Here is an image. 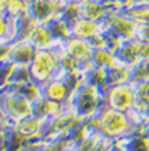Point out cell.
Wrapping results in <instances>:
<instances>
[{
    "label": "cell",
    "instance_id": "25",
    "mask_svg": "<svg viewBox=\"0 0 149 151\" xmlns=\"http://www.w3.org/2000/svg\"><path fill=\"white\" fill-rule=\"evenodd\" d=\"M149 81V60H141L133 67L131 84H139Z\"/></svg>",
    "mask_w": 149,
    "mask_h": 151
},
{
    "label": "cell",
    "instance_id": "13",
    "mask_svg": "<svg viewBox=\"0 0 149 151\" xmlns=\"http://www.w3.org/2000/svg\"><path fill=\"white\" fill-rule=\"evenodd\" d=\"M27 39L38 50H41V49H53L59 42L53 35L50 27L48 24H43V22H38L34 27V29L29 32Z\"/></svg>",
    "mask_w": 149,
    "mask_h": 151
},
{
    "label": "cell",
    "instance_id": "34",
    "mask_svg": "<svg viewBox=\"0 0 149 151\" xmlns=\"http://www.w3.org/2000/svg\"><path fill=\"white\" fill-rule=\"evenodd\" d=\"M64 3H84L85 0H63Z\"/></svg>",
    "mask_w": 149,
    "mask_h": 151
},
{
    "label": "cell",
    "instance_id": "35",
    "mask_svg": "<svg viewBox=\"0 0 149 151\" xmlns=\"http://www.w3.org/2000/svg\"><path fill=\"white\" fill-rule=\"evenodd\" d=\"M64 151H78V148H77V147H75L74 144H71V146H68Z\"/></svg>",
    "mask_w": 149,
    "mask_h": 151
},
{
    "label": "cell",
    "instance_id": "1",
    "mask_svg": "<svg viewBox=\"0 0 149 151\" xmlns=\"http://www.w3.org/2000/svg\"><path fill=\"white\" fill-rule=\"evenodd\" d=\"M88 120L92 124V127L96 132H99L103 137L114 141L124 140L130 137L134 132H137V127L130 113L116 111L106 105L102 108V111L95 118H91Z\"/></svg>",
    "mask_w": 149,
    "mask_h": 151
},
{
    "label": "cell",
    "instance_id": "3",
    "mask_svg": "<svg viewBox=\"0 0 149 151\" xmlns=\"http://www.w3.org/2000/svg\"><path fill=\"white\" fill-rule=\"evenodd\" d=\"M29 71H31L32 80L42 87L50 80H53L60 73L57 50L56 49L38 50L32 63L29 65Z\"/></svg>",
    "mask_w": 149,
    "mask_h": 151
},
{
    "label": "cell",
    "instance_id": "32",
    "mask_svg": "<svg viewBox=\"0 0 149 151\" xmlns=\"http://www.w3.org/2000/svg\"><path fill=\"white\" fill-rule=\"evenodd\" d=\"M113 151H130V148L125 146L124 140H120V141H116V144H114V148H113Z\"/></svg>",
    "mask_w": 149,
    "mask_h": 151
},
{
    "label": "cell",
    "instance_id": "6",
    "mask_svg": "<svg viewBox=\"0 0 149 151\" xmlns=\"http://www.w3.org/2000/svg\"><path fill=\"white\" fill-rule=\"evenodd\" d=\"M103 22L106 25L107 31L116 34L123 41H130L137 38L138 21L133 18L125 10L114 11L112 14H109Z\"/></svg>",
    "mask_w": 149,
    "mask_h": 151
},
{
    "label": "cell",
    "instance_id": "33",
    "mask_svg": "<svg viewBox=\"0 0 149 151\" xmlns=\"http://www.w3.org/2000/svg\"><path fill=\"white\" fill-rule=\"evenodd\" d=\"M114 1H118V3H121V4L125 6V9H127V7L131 4V3H133L134 0H114Z\"/></svg>",
    "mask_w": 149,
    "mask_h": 151
},
{
    "label": "cell",
    "instance_id": "5",
    "mask_svg": "<svg viewBox=\"0 0 149 151\" xmlns=\"http://www.w3.org/2000/svg\"><path fill=\"white\" fill-rule=\"evenodd\" d=\"M105 105L121 112H131L133 109H135L137 97L134 84L127 83L107 87L105 90Z\"/></svg>",
    "mask_w": 149,
    "mask_h": 151
},
{
    "label": "cell",
    "instance_id": "8",
    "mask_svg": "<svg viewBox=\"0 0 149 151\" xmlns=\"http://www.w3.org/2000/svg\"><path fill=\"white\" fill-rule=\"evenodd\" d=\"M64 4L63 0H31V14L39 22L49 24L61 16Z\"/></svg>",
    "mask_w": 149,
    "mask_h": 151
},
{
    "label": "cell",
    "instance_id": "17",
    "mask_svg": "<svg viewBox=\"0 0 149 151\" xmlns=\"http://www.w3.org/2000/svg\"><path fill=\"white\" fill-rule=\"evenodd\" d=\"M63 106L64 105H61V104L50 101L42 95L39 99L34 102V115L46 122V120H50L52 118H54L63 109Z\"/></svg>",
    "mask_w": 149,
    "mask_h": 151
},
{
    "label": "cell",
    "instance_id": "14",
    "mask_svg": "<svg viewBox=\"0 0 149 151\" xmlns=\"http://www.w3.org/2000/svg\"><path fill=\"white\" fill-rule=\"evenodd\" d=\"M82 7V17L95 20V21H105L106 17L113 13L110 0H85L81 3Z\"/></svg>",
    "mask_w": 149,
    "mask_h": 151
},
{
    "label": "cell",
    "instance_id": "28",
    "mask_svg": "<svg viewBox=\"0 0 149 151\" xmlns=\"http://www.w3.org/2000/svg\"><path fill=\"white\" fill-rule=\"evenodd\" d=\"M61 17H64L70 24L77 21L78 18L82 17V7L81 3H66L61 10Z\"/></svg>",
    "mask_w": 149,
    "mask_h": 151
},
{
    "label": "cell",
    "instance_id": "9",
    "mask_svg": "<svg viewBox=\"0 0 149 151\" xmlns=\"http://www.w3.org/2000/svg\"><path fill=\"white\" fill-rule=\"evenodd\" d=\"M14 130L27 141H41L45 134V120L35 115L24 118L14 123Z\"/></svg>",
    "mask_w": 149,
    "mask_h": 151
},
{
    "label": "cell",
    "instance_id": "23",
    "mask_svg": "<svg viewBox=\"0 0 149 151\" xmlns=\"http://www.w3.org/2000/svg\"><path fill=\"white\" fill-rule=\"evenodd\" d=\"M50 29H52V32L53 35L56 37V39L59 41V42H64V41H67L68 38H71V24H70L64 17H57V18H54L52 22H49L48 24Z\"/></svg>",
    "mask_w": 149,
    "mask_h": 151
},
{
    "label": "cell",
    "instance_id": "26",
    "mask_svg": "<svg viewBox=\"0 0 149 151\" xmlns=\"http://www.w3.org/2000/svg\"><path fill=\"white\" fill-rule=\"evenodd\" d=\"M125 11L138 22H149V4L131 3L125 9Z\"/></svg>",
    "mask_w": 149,
    "mask_h": 151
},
{
    "label": "cell",
    "instance_id": "21",
    "mask_svg": "<svg viewBox=\"0 0 149 151\" xmlns=\"http://www.w3.org/2000/svg\"><path fill=\"white\" fill-rule=\"evenodd\" d=\"M117 53L110 48H103V49H95L93 55H92V63L98 67H105V69H110L116 62H117Z\"/></svg>",
    "mask_w": 149,
    "mask_h": 151
},
{
    "label": "cell",
    "instance_id": "24",
    "mask_svg": "<svg viewBox=\"0 0 149 151\" xmlns=\"http://www.w3.org/2000/svg\"><path fill=\"white\" fill-rule=\"evenodd\" d=\"M73 143L70 140L68 136H59L56 139H48V140H42V146L41 151H64L68 146Z\"/></svg>",
    "mask_w": 149,
    "mask_h": 151
},
{
    "label": "cell",
    "instance_id": "36",
    "mask_svg": "<svg viewBox=\"0 0 149 151\" xmlns=\"http://www.w3.org/2000/svg\"><path fill=\"white\" fill-rule=\"evenodd\" d=\"M133 3H141V4H149V0H134Z\"/></svg>",
    "mask_w": 149,
    "mask_h": 151
},
{
    "label": "cell",
    "instance_id": "4",
    "mask_svg": "<svg viewBox=\"0 0 149 151\" xmlns=\"http://www.w3.org/2000/svg\"><path fill=\"white\" fill-rule=\"evenodd\" d=\"M1 115L14 123L34 115V102L13 88L1 90Z\"/></svg>",
    "mask_w": 149,
    "mask_h": 151
},
{
    "label": "cell",
    "instance_id": "16",
    "mask_svg": "<svg viewBox=\"0 0 149 151\" xmlns=\"http://www.w3.org/2000/svg\"><path fill=\"white\" fill-rule=\"evenodd\" d=\"M18 38V18L0 14V43H13Z\"/></svg>",
    "mask_w": 149,
    "mask_h": 151
},
{
    "label": "cell",
    "instance_id": "30",
    "mask_svg": "<svg viewBox=\"0 0 149 151\" xmlns=\"http://www.w3.org/2000/svg\"><path fill=\"white\" fill-rule=\"evenodd\" d=\"M137 39L141 42H149V22H138Z\"/></svg>",
    "mask_w": 149,
    "mask_h": 151
},
{
    "label": "cell",
    "instance_id": "10",
    "mask_svg": "<svg viewBox=\"0 0 149 151\" xmlns=\"http://www.w3.org/2000/svg\"><path fill=\"white\" fill-rule=\"evenodd\" d=\"M106 31V25L103 21H95L85 17H81L71 24V35L75 38L91 41L95 37Z\"/></svg>",
    "mask_w": 149,
    "mask_h": 151
},
{
    "label": "cell",
    "instance_id": "27",
    "mask_svg": "<svg viewBox=\"0 0 149 151\" xmlns=\"http://www.w3.org/2000/svg\"><path fill=\"white\" fill-rule=\"evenodd\" d=\"M103 139L105 137L99 132H93L89 137H86L85 140L75 144V147L78 148V151H96L99 148V146L103 143Z\"/></svg>",
    "mask_w": 149,
    "mask_h": 151
},
{
    "label": "cell",
    "instance_id": "19",
    "mask_svg": "<svg viewBox=\"0 0 149 151\" xmlns=\"http://www.w3.org/2000/svg\"><path fill=\"white\" fill-rule=\"evenodd\" d=\"M107 71H109V87L131 83L133 66L125 65V63L117 60L110 69H107Z\"/></svg>",
    "mask_w": 149,
    "mask_h": 151
},
{
    "label": "cell",
    "instance_id": "2",
    "mask_svg": "<svg viewBox=\"0 0 149 151\" xmlns=\"http://www.w3.org/2000/svg\"><path fill=\"white\" fill-rule=\"evenodd\" d=\"M67 105H71L84 119L95 118L105 106V91L84 81L73 92Z\"/></svg>",
    "mask_w": 149,
    "mask_h": 151
},
{
    "label": "cell",
    "instance_id": "12",
    "mask_svg": "<svg viewBox=\"0 0 149 151\" xmlns=\"http://www.w3.org/2000/svg\"><path fill=\"white\" fill-rule=\"evenodd\" d=\"M36 52L38 49L28 39H17L16 42L11 43L9 60L20 66H29Z\"/></svg>",
    "mask_w": 149,
    "mask_h": 151
},
{
    "label": "cell",
    "instance_id": "20",
    "mask_svg": "<svg viewBox=\"0 0 149 151\" xmlns=\"http://www.w3.org/2000/svg\"><path fill=\"white\" fill-rule=\"evenodd\" d=\"M84 76H85L86 83H89L92 86L101 88L103 91L109 87V71H107V69H105V67L93 66V67H91Z\"/></svg>",
    "mask_w": 149,
    "mask_h": 151
},
{
    "label": "cell",
    "instance_id": "22",
    "mask_svg": "<svg viewBox=\"0 0 149 151\" xmlns=\"http://www.w3.org/2000/svg\"><path fill=\"white\" fill-rule=\"evenodd\" d=\"M124 143L130 151H149V136L145 133L144 127L124 139Z\"/></svg>",
    "mask_w": 149,
    "mask_h": 151
},
{
    "label": "cell",
    "instance_id": "18",
    "mask_svg": "<svg viewBox=\"0 0 149 151\" xmlns=\"http://www.w3.org/2000/svg\"><path fill=\"white\" fill-rule=\"evenodd\" d=\"M31 13V0H0V14L21 18Z\"/></svg>",
    "mask_w": 149,
    "mask_h": 151
},
{
    "label": "cell",
    "instance_id": "31",
    "mask_svg": "<svg viewBox=\"0 0 149 151\" xmlns=\"http://www.w3.org/2000/svg\"><path fill=\"white\" fill-rule=\"evenodd\" d=\"M114 144H116L114 140H110V139H106V137H105V139H103V143L99 146V148L96 151H113Z\"/></svg>",
    "mask_w": 149,
    "mask_h": 151
},
{
    "label": "cell",
    "instance_id": "29",
    "mask_svg": "<svg viewBox=\"0 0 149 151\" xmlns=\"http://www.w3.org/2000/svg\"><path fill=\"white\" fill-rule=\"evenodd\" d=\"M16 67H17V65L13 63L11 60L1 62V88H6V87L10 86L13 74L16 71Z\"/></svg>",
    "mask_w": 149,
    "mask_h": 151
},
{
    "label": "cell",
    "instance_id": "15",
    "mask_svg": "<svg viewBox=\"0 0 149 151\" xmlns=\"http://www.w3.org/2000/svg\"><path fill=\"white\" fill-rule=\"evenodd\" d=\"M139 50H141V41L135 39H130V41H124L121 46L117 49V59L125 65L135 66L141 62V56H139Z\"/></svg>",
    "mask_w": 149,
    "mask_h": 151
},
{
    "label": "cell",
    "instance_id": "7",
    "mask_svg": "<svg viewBox=\"0 0 149 151\" xmlns=\"http://www.w3.org/2000/svg\"><path fill=\"white\" fill-rule=\"evenodd\" d=\"M74 88L67 80L66 74L56 76L53 80H50L42 87V95L50 101L59 102L61 105H67L71 99Z\"/></svg>",
    "mask_w": 149,
    "mask_h": 151
},
{
    "label": "cell",
    "instance_id": "11",
    "mask_svg": "<svg viewBox=\"0 0 149 151\" xmlns=\"http://www.w3.org/2000/svg\"><path fill=\"white\" fill-rule=\"evenodd\" d=\"M63 49L70 56H73L75 60H78L81 65L91 62L93 50H95L89 41L81 39V38H75V37H71L67 41H64Z\"/></svg>",
    "mask_w": 149,
    "mask_h": 151
}]
</instances>
